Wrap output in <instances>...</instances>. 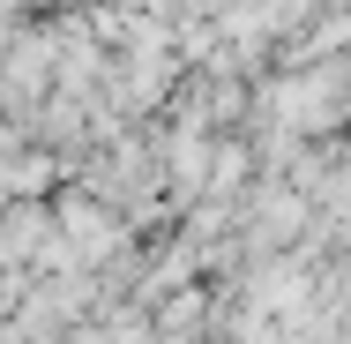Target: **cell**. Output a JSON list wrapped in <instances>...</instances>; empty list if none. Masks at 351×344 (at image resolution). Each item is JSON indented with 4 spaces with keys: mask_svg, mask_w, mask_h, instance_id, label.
<instances>
[{
    "mask_svg": "<svg viewBox=\"0 0 351 344\" xmlns=\"http://www.w3.org/2000/svg\"><path fill=\"white\" fill-rule=\"evenodd\" d=\"M269 113H277L284 128H299V135H322V128L351 120V60L314 53V68L269 82Z\"/></svg>",
    "mask_w": 351,
    "mask_h": 344,
    "instance_id": "6da1fadb",
    "label": "cell"
},
{
    "mask_svg": "<svg viewBox=\"0 0 351 344\" xmlns=\"http://www.w3.org/2000/svg\"><path fill=\"white\" fill-rule=\"evenodd\" d=\"M60 225H68V247H75V255H90V262L120 247V225H112V209L97 203V195H90V203H68Z\"/></svg>",
    "mask_w": 351,
    "mask_h": 344,
    "instance_id": "7a4b0ae2",
    "label": "cell"
},
{
    "mask_svg": "<svg viewBox=\"0 0 351 344\" xmlns=\"http://www.w3.org/2000/svg\"><path fill=\"white\" fill-rule=\"evenodd\" d=\"M247 240H254V247H284V240H299V195H284V187L254 195V217H247Z\"/></svg>",
    "mask_w": 351,
    "mask_h": 344,
    "instance_id": "3957f363",
    "label": "cell"
}]
</instances>
